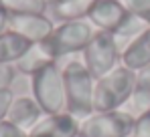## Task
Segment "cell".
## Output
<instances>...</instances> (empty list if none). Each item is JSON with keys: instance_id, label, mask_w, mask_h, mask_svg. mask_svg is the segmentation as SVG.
<instances>
[{"instance_id": "obj_1", "label": "cell", "mask_w": 150, "mask_h": 137, "mask_svg": "<svg viewBox=\"0 0 150 137\" xmlns=\"http://www.w3.org/2000/svg\"><path fill=\"white\" fill-rule=\"evenodd\" d=\"M63 87H65V111L75 119L83 121L93 115V91L96 79L83 65V61H69L61 68Z\"/></svg>"}, {"instance_id": "obj_2", "label": "cell", "mask_w": 150, "mask_h": 137, "mask_svg": "<svg viewBox=\"0 0 150 137\" xmlns=\"http://www.w3.org/2000/svg\"><path fill=\"white\" fill-rule=\"evenodd\" d=\"M93 34H96V28L87 18L85 20H71V22H59L55 24L53 32L39 46L43 48V52L51 61L57 63L63 57L83 52V48L89 45Z\"/></svg>"}, {"instance_id": "obj_3", "label": "cell", "mask_w": 150, "mask_h": 137, "mask_svg": "<svg viewBox=\"0 0 150 137\" xmlns=\"http://www.w3.org/2000/svg\"><path fill=\"white\" fill-rule=\"evenodd\" d=\"M134 83H136V71H130L124 65L116 67L112 73L98 79L93 91V113L122 109L126 103H130Z\"/></svg>"}, {"instance_id": "obj_4", "label": "cell", "mask_w": 150, "mask_h": 137, "mask_svg": "<svg viewBox=\"0 0 150 137\" xmlns=\"http://www.w3.org/2000/svg\"><path fill=\"white\" fill-rule=\"evenodd\" d=\"M30 95L45 115L65 113V87L57 63H51L30 77Z\"/></svg>"}, {"instance_id": "obj_5", "label": "cell", "mask_w": 150, "mask_h": 137, "mask_svg": "<svg viewBox=\"0 0 150 137\" xmlns=\"http://www.w3.org/2000/svg\"><path fill=\"white\" fill-rule=\"evenodd\" d=\"M83 65L91 73V77L98 81L103 75L112 73L116 67L122 65V46L110 32L96 30L89 45L83 48Z\"/></svg>"}, {"instance_id": "obj_6", "label": "cell", "mask_w": 150, "mask_h": 137, "mask_svg": "<svg viewBox=\"0 0 150 137\" xmlns=\"http://www.w3.org/2000/svg\"><path fill=\"white\" fill-rule=\"evenodd\" d=\"M134 125L136 117L126 109L93 113L81 121L79 137H132Z\"/></svg>"}, {"instance_id": "obj_7", "label": "cell", "mask_w": 150, "mask_h": 137, "mask_svg": "<svg viewBox=\"0 0 150 137\" xmlns=\"http://www.w3.org/2000/svg\"><path fill=\"white\" fill-rule=\"evenodd\" d=\"M130 14L132 12L124 6L122 0H98L89 10L87 20L93 24L96 30L116 34L122 28V24L130 18Z\"/></svg>"}, {"instance_id": "obj_8", "label": "cell", "mask_w": 150, "mask_h": 137, "mask_svg": "<svg viewBox=\"0 0 150 137\" xmlns=\"http://www.w3.org/2000/svg\"><path fill=\"white\" fill-rule=\"evenodd\" d=\"M55 28L49 14H10L8 30L21 34L33 45H41Z\"/></svg>"}, {"instance_id": "obj_9", "label": "cell", "mask_w": 150, "mask_h": 137, "mask_svg": "<svg viewBox=\"0 0 150 137\" xmlns=\"http://www.w3.org/2000/svg\"><path fill=\"white\" fill-rule=\"evenodd\" d=\"M79 127L81 121L67 111L57 115H45L28 131V137H79Z\"/></svg>"}, {"instance_id": "obj_10", "label": "cell", "mask_w": 150, "mask_h": 137, "mask_svg": "<svg viewBox=\"0 0 150 137\" xmlns=\"http://www.w3.org/2000/svg\"><path fill=\"white\" fill-rule=\"evenodd\" d=\"M43 117H45V113L39 107V103L33 99V95H16L10 103L6 121L14 123L16 127H21L25 131H30Z\"/></svg>"}, {"instance_id": "obj_11", "label": "cell", "mask_w": 150, "mask_h": 137, "mask_svg": "<svg viewBox=\"0 0 150 137\" xmlns=\"http://www.w3.org/2000/svg\"><path fill=\"white\" fill-rule=\"evenodd\" d=\"M96 2L98 0H49L47 14L55 24L71 22V20H85Z\"/></svg>"}, {"instance_id": "obj_12", "label": "cell", "mask_w": 150, "mask_h": 137, "mask_svg": "<svg viewBox=\"0 0 150 137\" xmlns=\"http://www.w3.org/2000/svg\"><path fill=\"white\" fill-rule=\"evenodd\" d=\"M122 65L130 71H142L150 67V28L140 32L122 50Z\"/></svg>"}, {"instance_id": "obj_13", "label": "cell", "mask_w": 150, "mask_h": 137, "mask_svg": "<svg viewBox=\"0 0 150 137\" xmlns=\"http://www.w3.org/2000/svg\"><path fill=\"white\" fill-rule=\"evenodd\" d=\"M30 46L33 43H28L21 34L12 30L4 32L0 36V65H16Z\"/></svg>"}, {"instance_id": "obj_14", "label": "cell", "mask_w": 150, "mask_h": 137, "mask_svg": "<svg viewBox=\"0 0 150 137\" xmlns=\"http://www.w3.org/2000/svg\"><path fill=\"white\" fill-rule=\"evenodd\" d=\"M130 113L134 117L146 113L150 109V67L142 68L136 73V83H134V91L130 97Z\"/></svg>"}, {"instance_id": "obj_15", "label": "cell", "mask_w": 150, "mask_h": 137, "mask_svg": "<svg viewBox=\"0 0 150 137\" xmlns=\"http://www.w3.org/2000/svg\"><path fill=\"white\" fill-rule=\"evenodd\" d=\"M51 63H55V61H51L49 57L43 52V48L39 45H33L14 67H16V71H18L23 77H28V79H30L33 75H37L39 71H43V68L47 67V65H51Z\"/></svg>"}, {"instance_id": "obj_16", "label": "cell", "mask_w": 150, "mask_h": 137, "mask_svg": "<svg viewBox=\"0 0 150 137\" xmlns=\"http://www.w3.org/2000/svg\"><path fill=\"white\" fill-rule=\"evenodd\" d=\"M10 14H47L49 0H10L2 2Z\"/></svg>"}, {"instance_id": "obj_17", "label": "cell", "mask_w": 150, "mask_h": 137, "mask_svg": "<svg viewBox=\"0 0 150 137\" xmlns=\"http://www.w3.org/2000/svg\"><path fill=\"white\" fill-rule=\"evenodd\" d=\"M122 2L132 14L142 18L146 22V26L150 28V0H122Z\"/></svg>"}, {"instance_id": "obj_18", "label": "cell", "mask_w": 150, "mask_h": 137, "mask_svg": "<svg viewBox=\"0 0 150 137\" xmlns=\"http://www.w3.org/2000/svg\"><path fill=\"white\" fill-rule=\"evenodd\" d=\"M16 79H18V71L14 65H0V91L12 89Z\"/></svg>"}, {"instance_id": "obj_19", "label": "cell", "mask_w": 150, "mask_h": 137, "mask_svg": "<svg viewBox=\"0 0 150 137\" xmlns=\"http://www.w3.org/2000/svg\"><path fill=\"white\" fill-rule=\"evenodd\" d=\"M134 135L136 137H150V109L146 113L136 117V125H134Z\"/></svg>"}, {"instance_id": "obj_20", "label": "cell", "mask_w": 150, "mask_h": 137, "mask_svg": "<svg viewBox=\"0 0 150 137\" xmlns=\"http://www.w3.org/2000/svg\"><path fill=\"white\" fill-rule=\"evenodd\" d=\"M0 137H28V131L16 127L14 123H10V121L4 119L0 123Z\"/></svg>"}, {"instance_id": "obj_21", "label": "cell", "mask_w": 150, "mask_h": 137, "mask_svg": "<svg viewBox=\"0 0 150 137\" xmlns=\"http://www.w3.org/2000/svg\"><path fill=\"white\" fill-rule=\"evenodd\" d=\"M12 99H14V93L10 91V89H4V91H0V123L6 119V115H8V109H10V103H12Z\"/></svg>"}, {"instance_id": "obj_22", "label": "cell", "mask_w": 150, "mask_h": 137, "mask_svg": "<svg viewBox=\"0 0 150 137\" xmlns=\"http://www.w3.org/2000/svg\"><path fill=\"white\" fill-rule=\"evenodd\" d=\"M8 18H10V12L6 10V6L0 2V36L4 32H8Z\"/></svg>"}, {"instance_id": "obj_23", "label": "cell", "mask_w": 150, "mask_h": 137, "mask_svg": "<svg viewBox=\"0 0 150 137\" xmlns=\"http://www.w3.org/2000/svg\"><path fill=\"white\" fill-rule=\"evenodd\" d=\"M0 2H10V0H0Z\"/></svg>"}, {"instance_id": "obj_24", "label": "cell", "mask_w": 150, "mask_h": 137, "mask_svg": "<svg viewBox=\"0 0 150 137\" xmlns=\"http://www.w3.org/2000/svg\"><path fill=\"white\" fill-rule=\"evenodd\" d=\"M132 137H136V135H132Z\"/></svg>"}]
</instances>
